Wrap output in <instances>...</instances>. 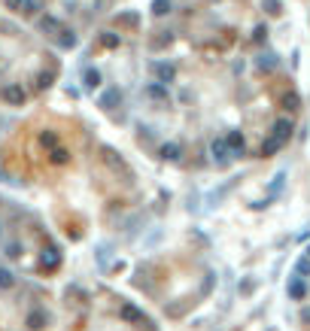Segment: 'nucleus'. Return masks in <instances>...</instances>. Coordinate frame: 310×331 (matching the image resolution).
<instances>
[{
	"mask_svg": "<svg viewBox=\"0 0 310 331\" xmlns=\"http://www.w3.org/2000/svg\"><path fill=\"white\" fill-rule=\"evenodd\" d=\"M101 46L103 49H119L122 46V36L113 31H101Z\"/></svg>",
	"mask_w": 310,
	"mask_h": 331,
	"instance_id": "6ab92c4d",
	"label": "nucleus"
},
{
	"mask_svg": "<svg viewBox=\"0 0 310 331\" xmlns=\"http://www.w3.org/2000/svg\"><path fill=\"white\" fill-rule=\"evenodd\" d=\"M116 103H122V91H119V88L113 85V88H106V91L101 95V100H98V106L110 113V109H116Z\"/></svg>",
	"mask_w": 310,
	"mask_h": 331,
	"instance_id": "9b49d317",
	"label": "nucleus"
},
{
	"mask_svg": "<svg viewBox=\"0 0 310 331\" xmlns=\"http://www.w3.org/2000/svg\"><path fill=\"white\" fill-rule=\"evenodd\" d=\"M101 158H103V161H106L110 167H113L116 173L122 170V176H125V179H131V176H134V173H131V167L125 164V158H119V155H116V152H113L110 146H103V149H101Z\"/></svg>",
	"mask_w": 310,
	"mask_h": 331,
	"instance_id": "f03ea898",
	"label": "nucleus"
},
{
	"mask_svg": "<svg viewBox=\"0 0 310 331\" xmlns=\"http://www.w3.org/2000/svg\"><path fill=\"white\" fill-rule=\"evenodd\" d=\"M307 255H310V246H307Z\"/></svg>",
	"mask_w": 310,
	"mask_h": 331,
	"instance_id": "e433bc0d",
	"label": "nucleus"
},
{
	"mask_svg": "<svg viewBox=\"0 0 310 331\" xmlns=\"http://www.w3.org/2000/svg\"><path fill=\"white\" fill-rule=\"evenodd\" d=\"M43 6H46V0H25L19 12H25V15H40V12H43Z\"/></svg>",
	"mask_w": 310,
	"mask_h": 331,
	"instance_id": "412c9836",
	"label": "nucleus"
},
{
	"mask_svg": "<svg viewBox=\"0 0 310 331\" xmlns=\"http://www.w3.org/2000/svg\"><path fill=\"white\" fill-rule=\"evenodd\" d=\"M143 95L149 100H158V103H168V100H171V91H168L165 82H149V85L143 88Z\"/></svg>",
	"mask_w": 310,
	"mask_h": 331,
	"instance_id": "0eeeda50",
	"label": "nucleus"
},
{
	"mask_svg": "<svg viewBox=\"0 0 310 331\" xmlns=\"http://www.w3.org/2000/svg\"><path fill=\"white\" fill-rule=\"evenodd\" d=\"M262 9L268 15H280L283 12V0H262Z\"/></svg>",
	"mask_w": 310,
	"mask_h": 331,
	"instance_id": "a878e982",
	"label": "nucleus"
},
{
	"mask_svg": "<svg viewBox=\"0 0 310 331\" xmlns=\"http://www.w3.org/2000/svg\"><path fill=\"white\" fill-rule=\"evenodd\" d=\"M152 76H155V82H165V85H171L173 79H176V67H173V64H165V61H152Z\"/></svg>",
	"mask_w": 310,
	"mask_h": 331,
	"instance_id": "423d86ee",
	"label": "nucleus"
},
{
	"mask_svg": "<svg viewBox=\"0 0 310 331\" xmlns=\"http://www.w3.org/2000/svg\"><path fill=\"white\" fill-rule=\"evenodd\" d=\"M49 158H52V164H67L70 152L64 149V146H52V149H49Z\"/></svg>",
	"mask_w": 310,
	"mask_h": 331,
	"instance_id": "aec40b11",
	"label": "nucleus"
},
{
	"mask_svg": "<svg viewBox=\"0 0 310 331\" xmlns=\"http://www.w3.org/2000/svg\"><path fill=\"white\" fill-rule=\"evenodd\" d=\"M61 28H64V25H61V19H55V15H43V19H40V31L49 33V36H55Z\"/></svg>",
	"mask_w": 310,
	"mask_h": 331,
	"instance_id": "2eb2a0df",
	"label": "nucleus"
},
{
	"mask_svg": "<svg viewBox=\"0 0 310 331\" xmlns=\"http://www.w3.org/2000/svg\"><path fill=\"white\" fill-rule=\"evenodd\" d=\"M22 3H25V0H3V6H6V9H12V12H19V9H22Z\"/></svg>",
	"mask_w": 310,
	"mask_h": 331,
	"instance_id": "72a5a7b5",
	"label": "nucleus"
},
{
	"mask_svg": "<svg viewBox=\"0 0 310 331\" xmlns=\"http://www.w3.org/2000/svg\"><path fill=\"white\" fill-rule=\"evenodd\" d=\"M292 131H295V125H292V119H277L274 122V128H271V137H274L277 143L283 146V143H289V137H292Z\"/></svg>",
	"mask_w": 310,
	"mask_h": 331,
	"instance_id": "39448f33",
	"label": "nucleus"
},
{
	"mask_svg": "<svg viewBox=\"0 0 310 331\" xmlns=\"http://www.w3.org/2000/svg\"><path fill=\"white\" fill-rule=\"evenodd\" d=\"M277 64H280V58H277L274 52H262L256 58V70L259 73H271V70H277Z\"/></svg>",
	"mask_w": 310,
	"mask_h": 331,
	"instance_id": "f8f14e48",
	"label": "nucleus"
},
{
	"mask_svg": "<svg viewBox=\"0 0 310 331\" xmlns=\"http://www.w3.org/2000/svg\"><path fill=\"white\" fill-rule=\"evenodd\" d=\"M210 155H213V161L219 167H225L231 161V152H228V143H225V137H216L213 143H210Z\"/></svg>",
	"mask_w": 310,
	"mask_h": 331,
	"instance_id": "7ed1b4c3",
	"label": "nucleus"
},
{
	"mask_svg": "<svg viewBox=\"0 0 310 331\" xmlns=\"http://www.w3.org/2000/svg\"><path fill=\"white\" fill-rule=\"evenodd\" d=\"M52 40H55V43H58L61 49H73V46H76V33H73V31H67V28H61V31L55 33Z\"/></svg>",
	"mask_w": 310,
	"mask_h": 331,
	"instance_id": "dca6fc26",
	"label": "nucleus"
},
{
	"mask_svg": "<svg viewBox=\"0 0 310 331\" xmlns=\"http://www.w3.org/2000/svg\"><path fill=\"white\" fill-rule=\"evenodd\" d=\"M0 98L6 100L9 106H22V103L28 100V95H25V88H22L19 82H6V85L0 88Z\"/></svg>",
	"mask_w": 310,
	"mask_h": 331,
	"instance_id": "f257e3e1",
	"label": "nucleus"
},
{
	"mask_svg": "<svg viewBox=\"0 0 310 331\" xmlns=\"http://www.w3.org/2000/svg\"><path fill=\"white\" fill-rule=\"evenodd\" d=\"M286 292H289L292 301H304L307 298V283H304V277H292L289 286H286Z\"/></svg>",
	"mask_w": 310,
	"mask_h": 331,
	"instance_id": "9d476101",
	"label": "nucleus"
},
{
	"mask_svg": "<svg viewBox=\"0 0 310 331\" xmlns=\"http://www.w3.org/2000/svg\"><path fill=\"white\" fill-rule=\"evenodd\" d=\"M40 267H43V270H49V273H52V270H58V267H61V252H58L55 246L43 249V255H40Z\"/></svg>",
	"mask_w": 310,
	"mask_h": 331,
	"instance_id": "6e6552de",
	"label": "nucleus"
},
{
	"mask_svg": "<svg viewBox=\"0 0 310 331\" xmlns=\"http://www.w3.org/2000/svg\"><path fill=\"white\" fill-rule=\"evenodd\" d=\"M179 155H183L179 143H165V146H161V158H165V161H176Z\"/></svg>",
	"mask_w": 310,
	"mask_h": 331,
	"instance_id": "4be33fe9",
	"label": "nucleus"
},
{
	"mask_svg": "<svg viewBox=\"0 0 310 331\" xmlns=\"http://www.w3.org/2000/svg\"><path fill=\"white\" fill-rule=\"evenodd\" d=\"M252 289H256V283H252V280H243V283H241V292H243V295H249Z\"/></svg>",
	"mask_w": 310,
	"mask_h": 331,
	"instance_id": "f704fd0d",
	"label": "nucleus"
},
{
	"mask_svg": "<svg viewBox=\"0 0 310 331\" xmlns=\"http://www.w3.org/2000/svg\"><path fill=\"white\" fill-rule=\"evenodd\" d=\"M295 273H298V277H310V255H304V259L295 262Z\"/></svg>",
	"mask_w": 310,
	"mask_h": 331,
	"instance_id": "c85d7f7f",
	"label": "nucleus"
},
{
	"mask_svg": "<svg viewBox=\"0 0 310 331\" xmlns=\"http://www.w3.org/2000/svg\"><path fill=\"white\" fill-rule=\"evenodd\" d=\"M28 328L31 331L46 328V313H43V310H31V313H28Z\"/></svg>",
	"mask_w": 310,
	"mask_h": 331,
	"instance_id": "f3484780",
	"label": "nucleus"
},
{
	"mask_svg": "<svg viewBox=\"0 0 310 331\" xmlns=\"http://www.w3.org/2000/svg\"><path fill=\"white\" fill-rule=\"evenodd\" d=\"M173 43V33L171 31H158V36H152V43H149V46H152V49H165V46H171Z\"/></svg>",
	"mask_w": 310,
	"mask_h": 331,
	"instance_id": "5701e85b",
	"label": "nucleus"
},
{
	"mask_svg": "<svg viewBox=\"0 0 310 331\" xmlns=\"http://www.w3.org/2000/svg\"><path fill=\"white\" fill-rule=\"evenodd\" d=\"M116 25L125 28V31H134V28H140V15L137 12H119L116 15Z\"/></svg>",
	"mask_w": 310,
	"mask_h": 331,
	"instance_id": "4468645a",
	"label": "nucleus"
},
{
	"mask_svg": "<svg viewBox=\"0 0 310 331\" xmlns=\"http://www.w3.org/2000/svg\"><path fill=\"white\" fill-rule=\"evenodd\" d=\"M119 316H122L125 322H131V325H149L146 313H143V310H137L134 304H128V301H125V304L119 307Z\"/></svg>",
	"mask_w": 310,
	"mask_h": 331,
	"instance_id": "20e7f679",
	"label": "nucleus"
},
{
	"mask_svg": "<svg viewBox=\"0 0 310 331\" xmlns=\"http://www.w3.org/2000/svg\"><path fill=\"white\" fill-rule=\"evenodd\" d=\"M52 79H55V73L49 70V73H40V82H37V88H49L52 85Z\"/></svg>",
	"mask_w": 310,
	"mask_h": 331,
	"instance_id": "7c9ffc66",
	"label": "nucleus"
},
{
	"mask_svg": "<svg viewBox=\"0 0 310 331\" xmlns=\"http://www.w3.org/2000/svg\"><path fill=\"white\" fill-rule=\"evenodd\" d=\"M280 106H283L286 113H298V109H301V95H298V91H283V95H280Z\"/></svg>",
	"mask_w": 310,
	"mask_h": 331,
	"instance_id": "ddd939ff",
	"label": "nucleus"
},
{
	"mask_svg": "<svg viewBox=\"0 0 310 331\" xmlns=\"http://www.w3.org/2000/svg\"><path fill=\"white\" fill-rule=\"evenodd\" d=\"M283 179H286V173H277L274 176V182H271V195H277V192L283 189Z\"/></svg>",
	"mask_w": 310,
	"mask_h": 331,
	"instance_id": "473e14b6",
	"label": "nucleus"
},
{
	"mask_svg": "<svg viewBox=\"0 0 310 331\" xmlns=\"http://www.w3.org/2000/svg\"><path fill=\"white\" fill-rule=\"evenodd\" d=\"M171 9H173L171 0H152V15H158V19H161V15H168Z\"/></svg>",
	"mask_w": 310,
	"mask_h": 331,
	"instance_id": "393cba45",
	"label": "nucleus"
},
{
	"mask_svg": "<svg viewBox=\"0 0 310 331\" xmlns=\"http://www.w3.org/2000/svg\"><path fill=\"white\" fill-rule=\"evenodd\" d=\"M265 36H268V28H265V25H259V28L252 31V43H262Z\"/></svg>",
	"mask_w": 310,
	"mask_h": 331,
	"instance_id": "2f4dec72",
	"label": "nucleus"
},
{
	"mask_svg": "<svg viewBox=\"0 0 310 331\" xmlns=\"http://www.w3.org/2000/svg\"><path fill=\"white\" fill-rule=\"evenodd\" d=\"M82 82H85V88H88V91L101 88V70H92V67H88V70L82 73Z\"/></svg>",
	"mask_w": 310,
	"mask_h": 331,
	"instance_id": "a211bd4d",
	"label": "nucleus"
},
{
	"mask_svg": "<svg viewBox=\"0 0 310 331\" xmlns=\"http://www.w3.org/2000/svg\"><path fill=\"white\" fill-rule=\"evenodd\" d=\"M280 149H283V146H280V143H277L274 137H268V140H265V143H262V158H271V155H277V152H280Z\"/></svg>",
	"mask_w": 310,
	"mask_h": 331,
	"instance_id": "b1692460",
	"label": "nucleus"
},
{
	"mask_svg": "<svg viewBox=\"0 0 310 331\" xmlns=\"http://www.w3.org/2000/svg\"><path fill=\"white\" fill-rule=\"evenodd\" d=\"M12 286H15L12 270H9V267H0V289H12Z\"/></svg>",
	"mask_w": 310,
	"mask_h": 331,
	"instance_id": "bb28decb",
	"label": "nucleus"
},
{
	"mask_svg": "<svg viewBox=\"0 0 310 331\" xmlns=\"http://www.w3.org/2000/svg\"><path fill=\"white\" fill-rule=\"evenodd\" d=\"M301 319H304V322H310V310H304V313H301Z\"/></svg>",
	"mask_w": 310,
	"mask_h": 331,
	"instance_id": "c9c22d12",
	"label": "nucleus"
},
{
	"mask_svg": "<svg viewBox=\"0 0 310 331\" xmlns=\"http://www.w3.org/2000/svg\"><path fill=\"white\" fill-rule=\"evenodd\" d=\"M40 143L46 149H52V146H58V137H55V131H40Z\"/></svg>",
	"mask_w": 310,
	"mask_h": 331,
	"instance_id": "cd10ccee",
	"label": "nucleus"
},
{
	"mask_svg": "<svg viewBox=\"0 0 310 331\" xmlns=\"http://www.w3.org/2000/svg\"><path fill=\"white\" fill-rule=\"evenodd\" d=\"M22 252H25V246H22V243H15V240H12V243H6V255H9V259H22Z\"/></svg>",
	"mask_w": 310,
	"mask_h": 331,
	"instance_id": "c756f323",
	"label": "nucleus"
},
{
	"mask_svg": "<svg viewBox=\"0 0 310 331\" xmlns=\"http://www.w3.org/2000/svg\"><path fill=\"white\" fill-rule=\"evenodd\" d=\"M225 143H228L231 158H241L243 152H246V143H243V134L241 131H228V134H225Z\"/></svg>",
	"mask_w": 310,
	"mask_h": 331,
	"instance_id": "1a4fd4ad",
	"label": "nucleus"
}]
</instances>
